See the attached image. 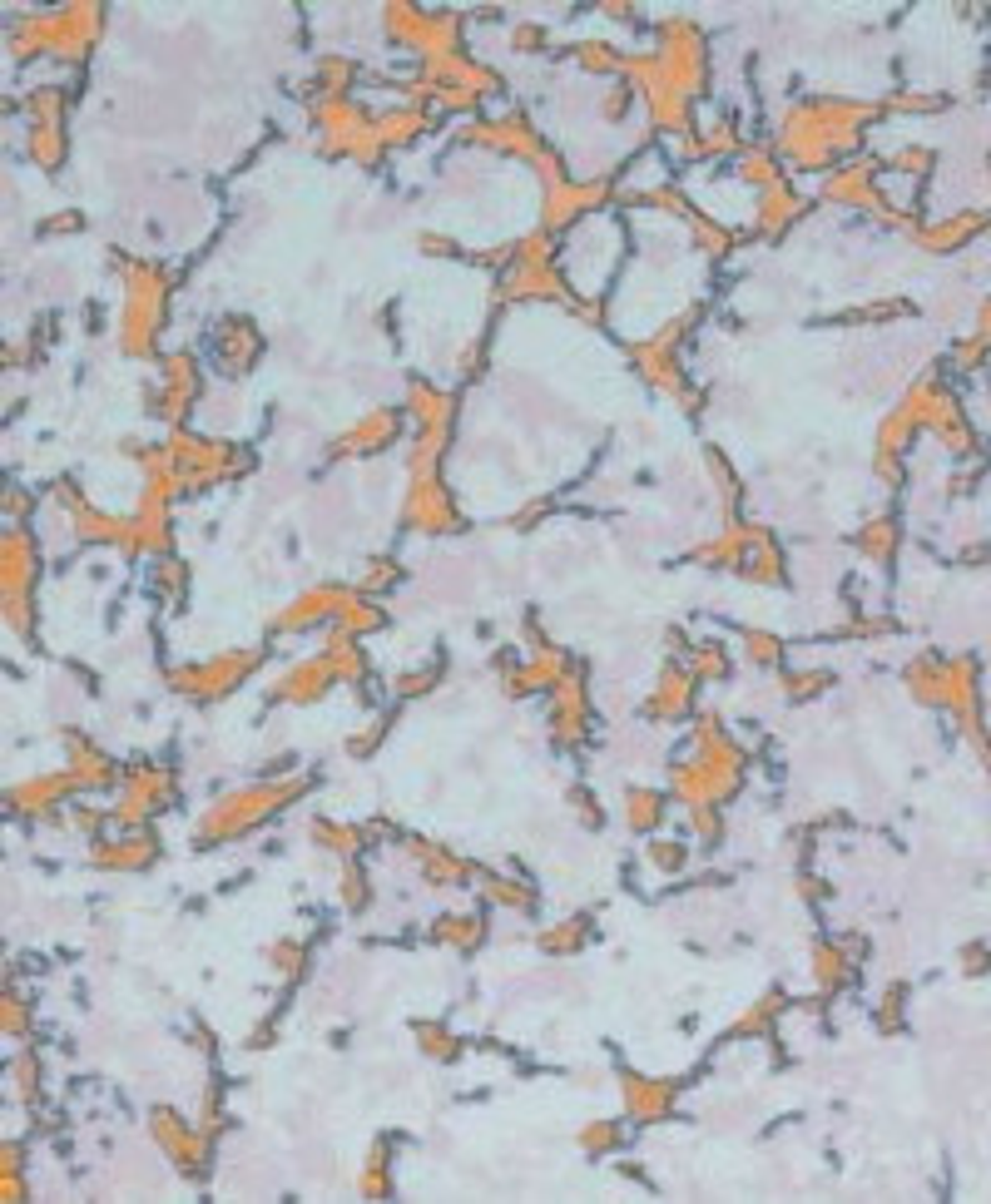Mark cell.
Listing matches in <instances>:
<instances>
[{
    "label": "cell",
    "mask_w": 991,
    "mask_h": 1204,
    "mask_svg": "<svg viewBox=\"0 0 991 1204\" xmlns=\"http://www.w3.org/2000/svg\"><path fill=\"white\" fill-rule=\"evenodd\" d=\"M575 60H580V69H590V74H620V69H625V55L609 45V40H580V45H575Z\"/></svg>",
    "instance_id": "cell-20"
},
{
    "label": "cell",
    "mask_w": 991,
    "mask_h": 1204,
    "mask_svg": "<svg viewBox=\"0 0 991 1204\" xmlns=\"http://www.w3.org/2000/svg\"><path fill=\"white\" fill-rule=\"evenodd\" d=\"M213 352H218V367L239 378V372H248V367L258 362L263 337L253 333V323H248V318H228V323L218 328V337H213Z\"/></svg>",
    "instance_id": "cell-7"
},
{
    "label": "cell",
    "mask_w": 991,
    "mask_h": 1204,
    "mask_svg": "<svg viewBox=\"0 0 991 1204\" xmlns=\"http://www.w3.org/2000/svg\"><path fill=\"white\" fill-rule=\"evenodd\" d=\"M858 546H863V556H873V560H887V556H892V546H897V531H892V520H873V525H863Z\"/></svg>",
    "instance_id": "cell-26"
},
{
    "label": "cell",
    "mask_w": 991,
    "mask_h": 1204,
    "mask_svg": "<svg viewBox=\"0 0 991 1204\" xmlns=\"http://www.w3.org/2000/svg\"><path fill=\"white\" fill-rule=\"evenodd\" d=\"M546 511H551V501H530V506H525L520 515H511V525H520V531H525V525H536V520H541Z\"/></svg>",
    "instance_id": "cell-37"
},
{
    "label": "cell",
    "mask_w": 991,
    "mask_h": 1204,
    "mask_svg": "<svg viewBox=\"0 0 991 1204\" xmlns=\"http://www.w3.org/2000/svg\"><path fill=\"white\" fill-rule=\"evenodd\" d=\"M813 976H818L823 992H837V987L848 982V952L837 947V942H818V952H813Z\"/></svg>",
    "instance_id": "cell-16"
},
{
    "label": "cell",
    "mask_w": 991,
    "mask_h": 1204,
    "mask_svg": "<svg viewBox=\"0 0 991 1204\" xmlns=\"http://www.w3.org/2000/svg\"><path fill=\"white\" fill-rule=\"evenodd\" d=\"M367 902H372V882H367V872L347 858V863H342V908H347V913H362Z\"/></svg>",
    "instance_id": "cell-23"
},
{
    "label": "cell",
    "mask_w": 991,
    "mask_h": 1204,
    "mask_svg": "<svg viewBox=\"0 0 991 1204\" xmlns=\"http://www.w3.org/2000/svg\"><path fill=\"white\" fill-rule=\"evenodd\" d=\"M570 803H575V813H580V823H585V827H600V823H605L600 803H595V798H590L585 788H575V793H570Z\"/></svg>",
    "instance_id": "cell-35"
},
{
    "label": "cell",
    "mask_w": 991,
    "mask_h": 1204,
    "mask_svg": "<svg viewBox=\"0 0 991 1204\" xmlns=\"http://www.w3.org/2000/svg\"><path fill=\"white\" fill-rule=\"evenodd\" d=\"M695 685H699V674H695V669L669 664V669L659 674V685H654V694H650L645 714H650V719H684V714L695 709Z\"/></svg>",
    "instance_id": "cell-6"
},
{
    "label": "cell",
    "mask_w": 991,
    "mask_h": 1204,
    "mask_svg": "<svg viewBox=\"0 0 991 1204\" xmlns=\"http://www.w3.org/2000/svg\"><path fill=\"white\" fill-rule=\"evenodd\" d=\"M481 882H486V897H491V902H501V908H511V913H520V917L536 913V887H525L520 877H501V872H491V877H481Z\"/></svg>",
    "instance_id": "cell-14"
},
{
    "label": "cell",
    "mask_w": 991,
    "mask_h": 1204,
    "mask_svg": "<svg viewBox=\"0 0 991 1204\" xmlns=\"http://www.w3.org/2000/svg\"><path fill=\"white\" fill-rule=\"evenodd\" d=\"M580 1145H585L590 1155H605V1150H615V1145H620V1125H605V1120H600V1125H590V1131L580 1136Z\"/></svg>",
    "instance_id": "cell-31"
},
{
    "label": "cell",
    "mask_w": 991,
    "mask_h": 1204,
    "mask_svg": "<svg viewBox=\"0 0 991 1204\" xmlns=\"http://www.w3.org/2000/svg\"><path fill=\"white\" fill-rule=\"evenodd\" d=\"M16 1086L25 1100H40V1061L35 1056H16Z\"/></svg>",
    "instance_id": "cell-32"
},
{
    "label": "cell",
    "mask_w": 991,
    "mask_h": 1204,
    "mask_svg": "<svg viewBox=\"0 0 991 1204\" xmlns=\"http://www.w3.org/2000/svg\"><path fill=\"white\" fill-rule=\"evenodd\" d=\"M690 229H695V244H699L709 258H729L734 244H739V239L724 229V223H714V218H704V213H695V208H690Z\"/></svg>",
    "instance_id": "cell-19"
},
{
    "label": "cell",
    "mask_w": 991,
    "mask_h": 1204,
    "mask_svg": "<svg viewBox=\"0 0 991 1204\" xmlns=\"http://www.w3.org/2000/svg\"><path fill=\"white\" fill-rule=\"evenodd\" d=\"M779 1011H784V997H764L753 1011H743V1016H739V1026H734V1031H739V1036H764V1026H769Z\"/></svg>",
    "instance_id": "cell-28"
},
{
    "label": "cell",
    "mask_w": 991,
    "mask_h": 1204,
    "mask_svg": "<svg viewBox=\"0 0 991 1204\" xmlns=\"http://www.w3.org/2000/svg\"><path fill=\"white\" fill-rule=\"evenodd\" d=\"M30 159L40 169H60L65 164V129L60 124H30Z\"/></svg>",
    "instance_id": "cell-17"
},
{
    "label": "cell",
    "mask_w": 991,
    "mask_h": 1204,
    "mask_svg": "<svg viewBox=\"0 0 991 1204\" xmlns=\"http://www.w3.org/2000/svg\"><path fill=\"white\" fill-rule=\"evenodd\" d=\"M511 45L525 50V55H530V50H546V30H541V25H516V30H511Z\"/></svg>",
    "instance_id": "cell-34"
},
{
    "label": "cell",
    "mask_w": 991,
    "mask_h": 1204,
    "mask_svg": "<svg viewBox=\"0 0 991 1204\" xmlns=\"http://www.w3.org/2000/svg\"><path fill=\"white\" fill-rule=\"evenodd\" d=\"M302 961H308L302 942H278V947H273V966H278L283 976H297V971H302Z\"/></svg>",
    "instance_id": "cell-33"
},
{
    "label": "cell",
    "mask_w": 991,
    "mask_h": 1204,
    "mask_svg": "<svg viewBox=\"0 0 991 1204\" xmlns=\"http://www.w3.org/2000/svg\"><path fill=\"white\" fill-rule=\"evenodd\" d=\"M818 690H828V674H823V669H803V674H784V694H788V699H813Z\"/></svg>",
    "instance_id": "cell-30"
},
{
    "label": "cell",
    "mask_w": 991,
    "mask_h": 1204,
    "mask_svg": "<svg viewBox=\"0 0 991 1204\" xmlns=\"http://www.w3.org/2000/svg\"><path fill=\"white\" fill-rule=\"evenodd\" d=\"M803 208H808V203H803V194H793L788 184L764 189V199H758V213H753V234L779 239L793 218H803Z\"/></svg>",
    "instance_id": "cell-8"
},
{
    "label": "cell",
    "mask_w": 991,
    "mask_h": 1204,
    "mask_svg": "<svg viewBox=\"0 0 991 1204\" xmlns=\"http://www.w3.org/2000/svg\"><path fill=\"white\" fill-rule=\"evenodd\" d=\"M684 863H690V848L674 843V838H654L650 843V868L659 872H684Z\"/></svg>",
    "instance_id": "cell-27"
},
{
    "label": "cell",
    "mask_w": 991,
    "mask_h": 1204,
    "mask_svg": "<svg viewBox=\"0 0 991 1204\" xmlns=\"http://www.w3.org/2000/svg\"><path fill=\"white\" fill-rule=\"evenodd\" d=\"M302 788H308V779H283V783H258V788H244V793H228L194 827V843L208 848V843H223V838H244L253 823H263L268 813H278L293 798H302Z\"/></svg>",
    "instance_id": "cell-1"
},
{
    "label": "cell",
    "mask_w": 991,
    "mask_h": 1204,
    "mask_svg": "<svg viewBox=\"0 0 991 1204\" xmlns=\"http://www.w3.org/2000/svg\"><path fill=\"white\" fill-rule=\"evenodd\" d=\"M422 248H427V253H456V244L441 239V234H422Z\"/></svg>",
    "instance_id": "cell-39"
},
{
    "label": "cell",
    "mask_w": 991,
    "mask_h": 1204,
    "mask_svg": "<svg viewBox=\"0 0 991 1204\" xmlns=\"http://www.w3.org/2000/svg\"><path fill=\"white\" fill-rule=\"evenodd\" d=\"M620 1091H625V1110L635 1120H664L674 1110V1095H679L669 1081H645V1076H630V1071H625Z\"/></svg>",
    "instance_id": "cell-9"
},
{
    "label": "cell",
    "mask_w": 991,
    "mask_h": 1204,
    "mask_svg": "<svg viewBox=\"0 0 991 1204\" xmlns=\"http://www.w3.org/2000/svg\"><path fill=\"white\" fill-rule=\"evenodd\" d=\"M263 664V649H228V654H213V659H203V664H184V669H174L169 674V685L179 690V694H189V699H199V704H208V699H223V694H234L248 674Z\"/></svg>",
    "instance_id": "cell-2"
},
{
    "label": "cell",
    "mask_w": 991,
    "mask_h": 1204,
    "mask_svg": "<svg viewBox=\"0 0 991 1204\" xmlns=\"http://www.w3.org/2000/svg\"><path fill=\"white\" fill-rule=\"evenodd\" d=\"M407 525L422 536H446V531H462V515H456L446 486L431 476H412V496H407Z\"/></svg>",
    "instance_id": "cell-3"
},
{
    "label": "cell",
    "mask_w": 991,
    "mask_h": 1204,
    "mask_svg": "<svg viewBox=\"0 0 991 1204\" xmlns=\"http://www.w3.org/2000/svg\"><path fill=\"white\" fill-rule=\"evenodd\" d=\"M74 229H85L80 213H55V218H45V234H74Z\"/></svg>",
    "instance_id": "cell-36"
},
{
    "label": "cell",
    "mask_w": 991,
    "mask_h": 1204,
    "mask_svg": "<svg viewBox=\"0 0 991 1204\" xmlns=\"http://www.w3.org/2000/svg\"><path fill=\"white\" fill-rule=\"evenodd\" d=\"M690 669L699 674V680H724V674H729V649L714 645V640H704V645L690 649Z\"/></svg>",
    "instance_id": "cell-21"
},
{
    "label": "cell",
    "mask_w": 991,
    "mask_h": 1204,
    "mask_svg": "<svg viewBox=\"0 0 991 1204\" xmlns=\"http://www.w3.org/2000/svg\"><path fill=\"white\" fill-rule=\"evenodd\" d=\"M436 680H441V664H422V669H407V674H397V680H392V694H402V699H417V694L436 690Z\"/></svg>",
    "instance_id": "cell-24"
},
{
    "label": "cell",
    "mask_w": 991,
    "mask_h": 1204,
    "mask_svg": "<svg viewBox=\"0 0 991 1204\" xmlns=\"http://www.w3.org/2000/svg\"><path fill=\"white\" fill-rule=\"evenodd\" d=\"M976 234H981V218H976V213H962V218H952V223H937V229H927V234H923V248L952 253V248H962V244L976 239Z\"/></svg>",
    "instance_id": "cell-15"
},
{
    "label": "cell",
    "mask_w": 991,
    "mask_h": 1204,
    "mask_svg": "<svg viewBox=\"0 0 991 1204\" xmlns=\"http://www.w3.org/2000/svg\"><path fill=\"white\" fill-rule=\"evenodd\" d=\"M397 580H402V565H397V560H372L367 575L357 580V590H362V595H377V590H387V585H397Z\"/></svg>",
    "instance_id": "cell-29"
},
{
    "label": "cell",
    "mask_w": 991,
    "mask_h": 1204,
    "mask_svg": "<svg viewBox=\"0 0 991 1204\" xmlns=\"http://www.w3.org/2000/svg\"><path fill=\"white\" fill-rule=\"evenodd\" d=\"M313 843L318 848H328V853H338V858H357L362 853V843H367V827H352V823H313Z\"/></svg>",
    "instance_id": "cell-13"
},
{
    "label": "cell",
    "mask_w": 991,
    "mask_h": 1204,
    "mask_svg": "<svg viewBox=\"0 0 991 1204\" xmlns=\"http://www.w3.org/2000/svg\"><path fill=\"white\" fill-rule=\"evenodd\" d=\"M417 1041H422V1050L427 1056H436V1061H456V1036L446 1031V1026H436V1021H417Z\"/></svg>",
    "instance_id": "cell-22"
},
{
    "label": "cell",
    "mask_w": 991,
    "mask_h": 1204,
    "mask_svg": "<svg viewBox=\"0 0 991 1204\" xmlns=\"http://www.w3.org/2000/svg\"><path fill=\"white\" fill-rule=\"evenodd\" d=\"M333 685H342L338 669H333V659H328V654H313V659H297L288 674H278L273 690H268V699H278V704H313V699H323Z\"/></svg>",
    "instance_id": "cell-4"
},
{
    "label": "cell",
    "mask_w": 991,
    "mask_h": 1204,
    "mask_svg": "<svg viewBox=\"0 0 991 1204\" xmlns=\"http://www.w3.org/2000/svg\"><path fill=\"white\" fill-rule=\"evenodd\" d=\"M451 412H456L451 392H441V387H431V382L412 378V387H407V417H417V426L451 431Z\"/></svg>",
    "instance_id": "cell-10"
},
{
    "label": "cell",
    "mask_w": 991,
    "mask_h": 1204,
    "mask_svg": "<svg viewBox=\"0 0 991 1204\" xmlns=\"http://www.w3.org/2000/svg\"><path fill=\"white\" fill-rule=\"evenodd\" d=\"M585 937H590V922H585V917H570V922L541 932V952H551V957H575V952L585 947Z\"/></svg>",
    "instance_id": "cell-18"
},
{
    "label": "cell",
    "mask_w": 991,
    "mask_h": 1204,
    "mask_svg": "<svg viewBox=\"0 0 991 1204\" xmlns=\"http://www.w3.org/2000/svg\"><path fill=\"white\" fill-rule=\"evenodd\" d=\"M6 1026H11V1036H25V1006H21V997L6 1002Z\"/></svg>",
    "instance_id": "cell-38"
},
{
    "label": "cell",
    "mask_w": 991,
    "mask_h": 1204,
    "mask_svg": "<svg viewBox=\"0 0 991 1204\" xmlns=\"http://www.w3.org/2000/svg\"><path fill=\"white\" fill-rule=\"evenodd\" d=\"M481 937H486V917H481V913H446V917L431 922V942L456 947V952L481 947Z\"/></svg>",
    "instance_id": "cell-11"
},
{
    "label": "cell",
    "mask_w": 991,
    "mask_h": 1204,
    "mask_svg": "<svg viewBox=\"0 0 991 1204\" xmlns=\"http://www.w3.org/2000/svg\"><path fill=\"white\" fill-rule=\"evenodd\" d=\"M743 654H748V664L774 669V664L784 659V645H779L774 635H764V630H743Z\"/></svg>",
    "instance_id": "cell-25"
},
{
    "label": "cell",
    "mask_w": 991,
    "mask_h": 1204,
    "mask_svg": "<svg viewBox=\"0 0 991 1204\" xmlns=\"http://www.w3.org/2000/svg\"><path fill=\"white\" fill-rule=\"evenodd\" d=\"M402 426H407V412L377 407V412H367L352 431H342V436L333 441V451H338V457H377V451H387V446L402 436Z\"/></svg>",
    "instance_id": "cell-5"
},
{
    "label": "cell",
    "mask_w": 991,
    "mask_h": 1204,
    "mask_svg": "<svg viewBox=\"0 0 991 1204\" xmlns=\"http://www.w3.org/2000/svg\"><path fill=\"white\" fill-rule=\"evenodd\" d=\"M669 813V798L654 793V788H630L625 793V823L635 827V833H654V827L664 823Z\"/></svg>",
    "instance_id": "cell-12"
}]
</instances>
